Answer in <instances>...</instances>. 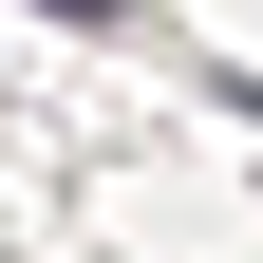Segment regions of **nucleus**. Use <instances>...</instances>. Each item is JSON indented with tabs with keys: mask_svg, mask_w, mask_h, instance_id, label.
Instances as JSON below:
<instances>
[{
	"mask_svg": "<svg viewBox=\"0 0 263 263\" xmlns=\"http://www.w3.org/2000/svg\"><path fill=\"white\" fill-rule=\"evenodd\" d=\"M57 19H113V0H57Z\"/></svg>",
	"mask_w": 263,
	"mask_h": 263,
	"instance_id": "1",
	"label": "nucleus"
}]
</instances>
